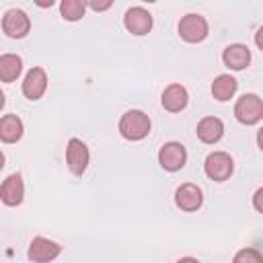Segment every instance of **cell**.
Here are the masks:
<instances>
[{
	"label": "cell",
	"mask_w": 263,
	"mask_h": 263,
	"mask_svg": "<svg viewBox=\"0 0 263 263\" xmlns=\"http://www.w3.org/2000/svg\"><path fill=\"white\" fill-rule=\"evenodd\" d=\"M179 37L187 43H199L208 37V21L201 14H185L179 21Z\"/></svg>",
	"instance_id": "cell-3"
},
{
	"label": "cell",
	"mask_w": 263,
	"mask_h": 263,
	"mask_svg": "<svg viewBox=\"0 0 263 263\" xmlns=\"http://www.w3.org/2000/svg\"><path fill=\"white\" fill-rule=\"evenodd\" d=\"M203 171L212 181H226L234 171V162L228 152H212L203 162Z\"/></svg>",
	"instance_id": "cell-4"
},
{
	"label": "cell",
	"mask_w": 263,
	"mask_h": 263,
	"mask_svg": "<svg viewBox=\"0 0 263 263\" xmlns=\"http://www.w3.org/2000/svg\"><path fill=\"white\" fill-rule=\"evenodd\" d=\"M257 144H259V148L263 150V127L257 132Z\"/></svg>",
	"instance_id": "cell-24"
},
{
	"label": "cell",
	"mask_w": 263,
	"mask_h": 263,
	"mask_svg": "<svg viewBox=\"0 0 263 263\" xmlns=\"http://www.w3.org/2000/svg\"><path fill=\"white\" fill-rule=\"evenodd\" d=\"M23 195H25V185H23V177L18 173L14 175H8L4 181H2V187H0V197L6 205H18L23 201Z\"/></svg>",
	"instance_id": "cell-12"
},
{
	"label": "cell",
	"mask_w": 263,
	"mask_h": 263,
	"mask_svg": "<svg viewBox=\"0 0 263 263\" xmlns=\"http://www.w3.org/2000/svg\"><path fill=\"white\" fill-rule=\"evenodd\" d=\"M232 263H263V255L257 251V249H240Z\"/></svg>",
	"instance_id": "cell-20"
},
{
	"label": "cell",
	"mask_w": 263,
	"mask_h": 263,
	"mask_svg": "<svg viewBox=\"0 0 263 263\" xmlns=\"http://www.w3.org/2000/svg\"><path fill=\"white\" fill-rule=\"evenodd\" d=\"M197 138L203 142V144H216L220 138H222V134H224V123H222V119H218V117H203L199 123H197Z\"/></svg>",
	"instance_id": "cell-15"
},
{
	"label": "cell",
	"mask_w": 263,
	"mask_h": 263,
	"mask_svg": "<svg viewBox=\"0 0 263 263\" xmlns=\"http://www.w3.org/2000/svg\"><path fill=\"white\" fill-rule=\"evenodd\" d=\"M177 263H199L197 259H193V257H183V259H179Z\"/></svg>",
	"instance_id": "cell-25"
},
{
	"label": "cell",
	"mask_w": 263,
	"mask_h": 263,
	"mask_svg": "<svg viewBox=\"0 0 263 263\" xmlns=\"http://www.w3.org/2000/svg\"><path fill=\"white\" fill-rule=\"evenodd\" d=\"M222 62L226 68L230 70H245L249 64H251V51L247 45L242 43H232L224 49L222 53Z\"/></svg>",
	"instance_id": "cell-13"
},
{
	"label": "cell",
	"mask_w": 263,
	"mask_h": 263,
	"mask_svg": "<svg viewBox=\"0 0 263 263\" xmlns=\"http://www.w3.org/2000/svg\"><path fill=\"white\" fill-rule=\"evenodd\" d=\"M23 136V121L16 115H4L0 119V140L4 144H12Z\"/></svg>",
	"instance_id": "cell-17"
},
{
	"label": "cell",
	"mask_w": 263,
	"mask_h": 263,
	"mask_svg": "<svg viewBox=\"0 0 263 263\" xmlns=\"http://www.w3.org/2000/svg\"><path fill=\"white\" fill-rule=\"evenodd\" d=\"M187 162V150L183 144L179 142H166L160 150H158V164L164 168V171H181Z\"/></svg>",
	"instance_id": "cell-5"
},
{
	"label": "cell",
	"mask_w": 263,
	"mask_h": 263,
	"mask_svg": "<svg viewBox=\"0 0 263 263\" xmlns=\"http://www.w3.org/2000/svg\"><path fill=\"white\" fill-rule=\"evenodd\" d=\"M255 43H257V47L263 51V27L257 29V33H255Z\"/></svg>",
	"instance_id": "cell-23"
},
{
	"label": "cell",
	"mask_w": 263,
	"mask_h": 263,
	"mask_svg": "<svg viewBox=\"0 0 263 263\" xmlns=\"http://www.w3.org/2000/svg\"><path fill=\"white\" fill-rule=\"evenodd\" d=\"M234 117L245 125H255L263 119V99L253 92L242 95L234 105Z\"/></svg>",
	"instance_id": "cell-2"
},
{
	"label": "cell",
	"mask_w": 263,
	"mask_h": 263,
	"mask_svg": "<svg viewBox=\"0 0 263 263\" xmlns=\"http://www.w3.org/2000/svg\"><path fill=\"white\" fill-rule=\"evenodd\" d=\"M201 201H203V193L193 183H183L175 191V203L183 212H195V210H199L201 208Z\"/></svg>",
	"instance_id": "cell-10"
},
{
	"label": "cell",
	"mask_w": 263,
	"mask_h": 263,
	"mask_svg": "<svg viewBox=\"0 0 263 263\" xmlns=\"http://www.w3.org/2000/svg\"><path fill=\"white\" fill-rule=\"evenodd\" d=\"M88 6H90L92 10H97V12H101V10L111 8V0H105V2H88Z\"/></svg>",
	"instance_id": "cell-22"
},
{
	"label": "cell",
	"mask_w": 263,
	"mask_h": 263,
	"mask_svg": "<svg viewBox=\"0 0 263 263\" xmlns=\"http://www.w3.org/2000/svg\"><path fill=\"white\" fill-rule=\"evenodd\" d=\"M86 4L82 0H62L60 4V12L66 21H80L84 16Z\"/></svg>",
	"instance_id": "cell-19"
},
{
	"label": "cell",
	"mask_w": 263,
	"mask_h": 263,
	"mask_svg": "<svg viewBox=\"0 0 263 263\" xmlns=\"http://www.w3.org/2000/svg\"><path fill=\"white\" fill-rule=\"evenodd\" d=\"M88 160H90V154H88L86 144L78 138H70L68 146H66V162H68L70 173L82 175L88 166Z\"/></svg>",
	"instance_id": "cell-6"
},
{
	"label": "cell",
	"mask_w": 263,
	"mask_h": 263,
	"mask_svg": "<svg viewBox=\"0 0 263 263\" xmlns=\"http://www.w3.org/2000/svg\"><path fill=\"white\" fill-rule=\"evenodd\" d=\"M60 253H62V247H60L58 242H53V240H49V238H43V236H37V238L31 240L27 255H29V259H31L33 263H49V261H53Z\"/></svg>",
	"instance_id": "cell-9"
},
{
	"label": "cell",
	"mask_w": 263,
	"mask_h": 263,
	"mask_svg": "<svg viewBox=\"0 0 263 263\" xmlns=\"http://www.w3.org/2000/svg\"><path fill=\"white\" fill-rule=\"evenodd\" d=\"M119 134L132 142L144 140L150 134V117L140 109H132L123 113L119 119Z\"/></svg>",
	"instance_id": "cell-1"
},
{
	"label": "cell",
	"mask_w": 263,
	"mask_h": 263,
	"mask_svg": "<svg viewBox=\"0 0 263 263\" xmlns=\"http://www.w3.org/2000/svg\"><path fill=\"white\" fill-rule=\"evenodd\" d=\"M236 78L230 76V74H220L214 82H212V95L216 101H230L232 95L236 92Z\"/></svg>",
	"instance_id": "cell-16"
},
{
	"label": "cell",
	"mask_w": 263,
	"mask_h": 263,
	"mask_svg": "<svg viewBox=\"0 0 263 263\" xmlns=\"http://www.w3.org/2000/svg\"><path fill=\"white\" fill-rule=\"evenodd\" d=\"M253 208H255L259 214H263V187H259V189L255 191V195H253Z\"/></svg>",
	"instance_id": "cell-21"
},
{
	"label": "cell",
	"mask_w": 263,
	"mask_h": 263,
	"mask_svg": "<svg viewBox=\"0 0 263 263\" xmlns=\"http://www.w3.org/2000/svg\"><path fill=\"white\" fill-rule=\"evenodd\" d=\"M31 29V21L27 16V12L18 10V8H12V10H6L4 16H2V31L12 37V39H21L29 33Z\"/></svg>",
	"instance_id": "cell-7"
},
{
	"label": "cell",
	"mask_w": 263,
	"mask_h": 263,
	"mask_svg": "<svg viewBox=\"0 0 263 263\" xmlns=\"http://www.w3.org/2000/svg\"><path fill=\"white\" fill-rule=\"evenodd\" d=\"M21 70H23V62H21L18 55H14V53H2L0 55V78H2V82L16 80Z\"/></svg>",
	"instance_id": "cell-18"
},
{
	"label": "cell",
	"mask_w": 263,
	"mask_h": 263,
	"mask_svg": "<svg viewBox=\"0 0 263 263\" xmlns=\"http://www.w3.org/2000/svg\"><path fill=\"white\" fill-rule=\"evenodd\" d=\"M123 25L132 35H146L152 29V14L142 6H132L125 10Z\"/></svg>",
	"instance_id": "cell-8"
},
{
	"label": "cell",
	"mask_w": 263,
	"mask_h": 263,
	"mask_svg": "<svg viewBox=\"0 0 263 263\" xmlns=\"http://www.w3.org/2000/svg\"><path fill=\"white\" fill-rule=\"evenodd\" d=\"M47 88V74L43 68H31L23 80V95L29 101H37L43 97Z\"/></svg>",
	"instance_id": "cell-11"
},
{
	"label": "cell",
	"mask_w": 263,
	"mask_h": 263,
	"mask_svg": "<svg viewBox=\"0 0 263 263\" xmlns=\"http://www.w3.org/2000/svg\"><path fill=\"white\" fill-rule=\"evenodd\" d=\"M162 107L171 113H179L187 107V101H189V95H187V88L181 86V84H168L162 92Z\"/></svg>",
	"instance_id": "cell-14"
}]
</instances>
